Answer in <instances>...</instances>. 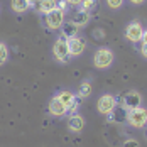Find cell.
Wrapping results in <instances>:
<instances>
[{"label":"cell","mask_w":147,"mask_h":147,"mask_svg":"<svg viewBox=\"0 0 147 147\" xmlns=\"http://www.w3.org/2000/svg\"><path fill=\"white\" fill-rule=\"evenodd\" d=\"M127 123H130L135 129H142L147 125V108L137 107L127 112Z\"/></svg>","instance_id":"obj_1"},{"label":"cell","mask_w":147,"mask_h":147,"mask_svg":"<svg viewBox=\"0 0 147 147\" xmlns=\"http://www.w3.org/2000/svg\"><path fill=\"white\" fill-rule=\"evenodd\" d=\"M93 63H95L96 68L105 69V68H108V66L113 63V53H112L108 47H102V49H98V51L95 53Z\"/></svg>","instance_id":"obj_2"},{"label":"cell","mask_w":147,"mask_h":147,"mask_svg":"<svg viewBox=\"0 0 147 147\" xmlns=\"http://www.w3.org/2000/svg\"><path fill=\"white\" fill-rule=\"evenodd\" d=\"M115 107H117V98L113 95H110V93L102 95L98 98V103H96V108H98V113L100 115H110Z\"/></svg>","instance_id":"obj_3"},{"label":"cell","mask_w":147,"mask_h":147,"mask_svg":"<svg viewBox=\"0 0 147 147\" xmlns=\"http://www.w3.org/2000/svg\"><path fill=\"white\" fill-rule=\"evenodd\" d=\"M53 54H54V58L61 61V63H68V59H69V47H68V42H66V39L64 37H59L58 41L54 42L53 46Z\"/></svg>","instance_id":"obj_4"},{"label":"cell","mask_w":147,"mask_h":147,"mask_svg":"<svg viewBox=\"0 0 147 147\" xmlns=\"http://www.w3.org/2000/svg\"><path fill=\"white\" fill-rule=\"evenodd\" d=\"M63 20H64V12L59 10V9H54L53 12H49V14L46 15V26H47L51 30L61 29Z\"/></svg>","instance_id":"obj_5"},{"label":"cell","mask_w":147,"mask_h":147,"mask_svg":"<svg viewBox=\"0 0 147 147\" xmlns=\"http://www.w3.org/2000/svg\"><path fill=\"white\" fill-rule=\"evenodd\" d=\"M122 105L127 108V110H134V108H137V107H140V103H142V96H140V93L139 91H127L125 95H123V100H122Z\"/></svg>","instance_id":"obj_6"},{"label":"cell","mask_w":147,"mask_h":147,"mask_svg":"<svg viewBox=\"0 0 147 147\" xmlns=\"http://www.w3.org/2000/svg\"><path fill=\"white\" fill-rule=\"evenodd\" d=\"M142 34H144V29H142V26H140L139 22L129 24L127 29H125V37H127L129 41H132V42H139V41L142 39Z\"/></svg>","instance_id":"obj_7"},{"label":"cell","mask_w":147,"mask_h":147,"mask_svg":"<svg viewBox=\"0 0 147 147\" xmlns=\"http://www.w3.org/2000/svg\"><path fill=\"white\" fill-rule=\"evenodd\" d=\"M66 42H68L69 54H71V56H80V54L85 51V47H86L85 39H81V37H78V36H74L71 39H66Z\"/></svg>","instance_id":"obj_8"},{"label":"cell","mask_w":147,"mask_h":147,"mask_svg":"<svg viewBox=\"0 0 147 147\" xmlns=\"http://www.w3.org/2000/svg\"><path fill=\"white\" fill-rule=\"evenodd\" d=\"M68 129L74 134H80L83 129H85V118L78 113H74L71 117L68 118Z\"/></svg>","instance_id":"obj_9"},{"label":"cell","mask_w":147,"mask_h":147,"mask_svg":"<svg viewBox=\"0 0 147 147\" xmlns=\"http://www.w3.org/2000/svg\"><path fill=\"white\" fill-rule=\"evenodd\" d=\"M49 113H51L53 117H63V115L68 113L66 107L58 100V96H54V98L51 100V103H49Z\"/></svg>","instance_id":"obj_10"},{"label":"cell","mask_w":147,"mask_h":147,"mask_svg":"<svg viewBox=\"0 0 147 147\" xmlns=\"http://www.w3.org/2000/svg\"><path fill=\"white\" fill-rule=\"evenodd\" d=\"M127 112H129V110H127L123 105H122V107L117 105V107L113 108V112L110 113V115H112L110 118H112L113 122H117V123H123V122H127Z\"/></svg>","instance_id":"obj_11"},{"label":"cell","mask_w":147,"mask_h":147,"mask_svg":"<svg viewBox=\"0 0 147 147\" xmlns=\"http://www.w3.org/2000/svg\"><path fill=\"white\" fill-rule=\"evenodd\" d=\"M37 9L41 14H49L54 9H58V2L56 0H37Z\"/></svg>","instance_id":"obj_12"},{"label":"cell","mask_w":147,"mask_h":147,"mask_svg":"<svg viewBox=\"0 0 147 147\" xmlns=\"http://www.w3.org/2000/svg\"><path fill=\"white\" fill-rule=\"evenodd\" d=\"M56 96H58L59 102H61L63 105H64V107H66V110H68V108H69V107H71V105L74 103V100H76L74 93H73V91H68V90H64V91L58 93Z\"/></svg>","instance_id":"obj_13"},{"label":"cell","mask_w":147,"mask_h":147,"mask_svg":"<svg viewBox=\"0 0 147 147\" xmlns=\"http://www.w3.org/2000/svg\"><path fill=\"white\" fill-rule=\"evenodd\" d=\"M61 30H63V36L61 37H64V39H71V37H74L78 34V27L74 26L73 22H63Z\"/></svg>","instance_id":"obj_14"},{"label":"cell","mask_w":147,"mask_h":147,"mask_svg":"<svg viewBox=\"0 0 147 147\" xmlns=\"http://www.w3.org/2000/svg\"><path fill=\"white\" fill-rule=\"evenodd\" d=\"M10 7H12V10H14V12L22 14V12L29 10L30 3H29V0H10Z\"/></svg>","instance_id":"obj_15"},{"label":"cell","mask_w":147,"mask_h":147,"mask_svg":"<svg viewBox=\"0 0 147 147\" xmlns=\"http://www.w3.org/2000/svg\"><path fill=\"white\" fill-rule=\"evenodd\" d=\"M90 20V14L88 12H85V10H80V12H76L73 17V24L76 27H81V26H85L86 22Z\"/></svg>","instance_id":"obj_16"},{"label":"cell","mask_w":147,"mask_h":147,"mask_svg":"<svg viewBox=\"0 0 147 147\" xmlns=\"http://www.w3.org/2000/svg\"><path fill=\"white\" fill-rule=\"evenodd\" d=\"M90 93H91V85H90V81H83V83L80 85V90H78V98H86V96H90Z\"/></svg>","instance_id":"obj_17"},{"label":"cell","mask_w":147,"mask_h":147,"mask_svg":"<svg viewBox=\"0 0 147 147\" xmlns=\"http://www.w3.org/2000/svg\"><path fill=\"white\" fill-rule=\"evenodd\" d=\"M7 59H9V47L5 42H0V66L5 64Z\"/></svg>","instance_id":"obj_18"},{"label":"cell","mask_w":147,"mask_h":147,"mask_svg":"<svg viewBox=\"0 0 147 147\" xmlns=\"http://www.w3.org/2000/svg\"><path fill=\"white\" fill-rule=\"evenodd\" d=\"M96 3H98V0H83L81 2V10H85V12H91L95 7H96Z\"/></svg>","instance_id":"obj_19"},{"label":"cell","mask_w":147,"mask_h":147,"mask_svg":"<svg viewBox=\"0 0 147 147\" xmlns=\"http://www.w3.org/2000/svg\"><path fill=\"white\" fill-rule=\"evenodd\" d=\"M107 3L110 9H120L123 5V0H107Z\"/></svg>","instance_id":"obj_20"},{"label":"cell","mask_w":147,"mask_h":147,"mask_svg":"<svg viewBox=\"0 0 147 147\" xmlns=\"http://www.w3.org/2000/svg\"><path fill=\"white\" fill-rule=\"evenodd\" d=\"M122 147H139V142H137L135 139H127V140L122 144Z\"/></svg>","instance_id":"obj_21"},{"label":"cell","mask_w":147,"mask_h":147,"mask_svg":"<svg viewBox=\"0 0 147 147\" xmlns=\"http://www.w3.org/2000/svg\"><path fill=\"white\" fill-rule=\"evenodd\" d=\"M66 3H68L66 0H59V2H58V9H59V10H63V12H64V7H66Z\"/></svg>","instance_id":"obj_22"},{"label":"cell","mask_w":147,"mask_h":147,"mask_svg":"<svg viewBox=\"0 0 147 147\" xmlns=\"http://www.w3.org/2000/svg\"><path fill=\"white\" fill-rule=\"evenodd\" d=\"M68 3H71V5H81V2L83 0H66Z\"/></svg>","instance_id":"obj_23"},{"label":"cell","mask_w":147,"mask_h":147,"mask_svg":"<svg viewBox=\"0 0 147 147\" xmlns=\"http://www.w3.org/2000/svg\"><path fill=\"white\" fill-rule=\"evenodd\" d=\"M140 53H142V56L147 58V44H142V49H140Z\"/></svg>","instance_id":"obj_24"},{"label":"cell","mask_w":147,"mask_h":147,"mask_svg":"<svg viewBox=\"0 0 147 147\" xmlns=\"http://www.w3.org/2000/svg\"><path fill=\"white\" fill-rule=\"evenodd\" d=\"M142 44H147V30H144V34H142Z\"/></svg>","instance_id":"obj_25"},{"label":"cell","mask_w":147,"mask_h":147,"mask_svg":"<svg viewBox=\"0 0 147 147\" xmlns=\"http://www.w3.org/2000/svg\"><path fill=\"white\" fill-rule=\"evenodd\" d=\"M130 2H132V3H142L144 0H130Z\"/></svg>","instance_id":"obj_26"},{"label":"cell","mask_w":147,"mask_h":147,"mask_svg":"<svg viewBox=\"0 0 147 147\" xmlns=\"http://www.w3.org/2000/svg\"><path fill=\"white\" fill-rule=\"evenodd\" d=\"M36 2H37V0H29V3H30V5H34Z\"/></svg>","instance_id":"obj_27"},{"label":"cell","mask_w":147,"mask_h":147,"mask_svg":"<svg viewBox=\"0 0 147 147\" xmlns=\"http://www.w3.org/2000/svg\"><path fill=\"white\" fill-rule=\"evenodd\" d=\"M146 135H147V129H146Z\"/></svg>","instance_id":"obj_28"}]
</instances>
